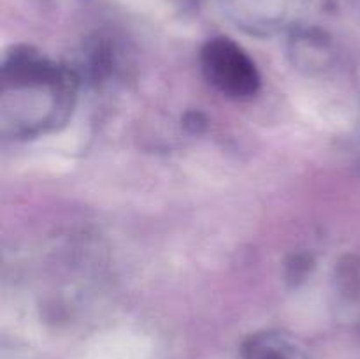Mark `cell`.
Here are the masks:
<instances>
[{"mask_svg": "<svg viewBox=\"0 0 360 359\" xmlns=\"http://www.w3.org/2000/svg\"><path fill=\"white\" fill-rule=\"evenodd\" d=\"M4 127L14 136H30L63 122L69 113L74 84L69 73L28 49L13 53L4 63Z\"/></svg>", "mask_w": 360, "mask_h": 359, "instance_id": "6da1fadb", "label": "cell"}, {"mask_svg": "<svg viewBox=\"0 0 360 359\" xmlns=\"http://www.w3.org/2000/svg\"><path fill=\"white\" fill-rule=\"evenodd\" d=\"M200 69L221 95L246 101L257 95L260 74L248 53L229 37H214L200 51Z\"/></svg>", "mask_w": 360, "mask_h": 359, "instance_id": "7a4b0ae2", "label": "cell"}, {"mask_svg": "<svg viewBox=\"0 0 360 359\" xmlns=\"http://www.w3.org/2000/svg\"><path fill=\"white\" fill-rule=\"evenodd\" d=\"M243 359H290L287 347L273 338H255L243 352Z\"/></svg>", "mask_w": 360, "mask_h": 359, "instance_id": "3957f363", "label": "cell"}]
</instances>
